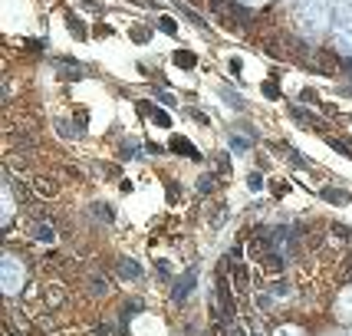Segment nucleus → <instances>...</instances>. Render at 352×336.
Returning <instances> with one entry per match:
<instances>
[{
  "instance_id": "7ed1b4c3",
  "label": "nucleus",
  "mask_w": 352,
  "mask_h": 336,
  "mask_svg": "<svg viewBox=\"0 0 352 336\" xmlns=\"http://www.w3.org/2000/svg\"><path fill=\"white\" fill-rule=\"evenodd\" d=\"M138 112H148V119H152V123H158V125H165V129L171 125L168 112H165V109H155L152 103H138Z\"/></svg>"
},
{
  "instance_id": "9d476101",
  "label": "nucleus",
  "mask_w": 352,
  "mask_h": 336,
  "mask_svg": "<svg viewBox=\"0 0 352 336\" xmlns=\"http://www.w3.org/2000/svg\"><path fill=\"white\" fill-rule=\"evenodd\" d=\"M175 63H178L182 70H191V66L198 63V56H195V53H188V50H178V53H175Z\"/></svg>"
},
{
  "instance_id": "423d86ee",
  "label": "nucleus",
  "mask_w": 352,
  "mask_h": 336,
  "mask_svg": "<svg viewBox=\"0 0 352 336\" xmlns=\"http://www.w3.org/2000/svg\"><path fill=\"white\" fill-rule=\"evenodd\" d=\"M336 313H339V320H352V287L342 293V297H339Z\"/></svg>"
},
{
  "instance_id": "ddd939ff",
  "label": "nucleus",
  "mask_w": 352,
  "mask_h": 336,
  "mask_svg": "<svg viewBox=\"0 0 352 336\" xmlns=\"http://www.w3.org/2000/svg\"><path fill=\"white\" fill-rule=\"evenodd\" d=\"M132 36H135V43H148V30H142V27H135Z\"/></svg>"
},
{
  "instance_id": "1a4fd4ad",
  "label": "nucleus",
  "mask_w": 352,
  "mask_h": 336,
  "mask_svg": "<svg viewBox=\"0 0 352 336\" xmlns=\"http://www.w3.org/2000/svg\"><path fill=\"white\" fill-rule=\"evenodd\" d=\"M171 149H175V152H182V155H188V158H198V149H195V145H188L184 138H171Z\"/></svg>"
},
{
  "instance_id": "0eeeda50",
  "label": "nucleus",
  "mask_w": 352,
  "mask_h": 336,
  "mask_svg": "<svg viewBox=\"0 0 352 336\" xmlns=\"http://www.w3.org/2000/svg\"><path fill=\"white\" fill-rule=\"evenodd\" d=\"M191 287H195V271H188V277H184L182 284H178V287H175V304H182L184 297H188V293H191Z\"/></svg>"
},
{
  "instance_id": "2eb2a0df",
  "label": "nucleus",
  "mask_w": 352,
  "mask_h": 336,
  "mask_svg": "<svg viewBox=\"0 0 352 336\" xmlns=\"http://www.w3.org/2000/svg\"><path fill=\"white\" fill-rule=\"evenodd\" d=\"M263 92H267V96H270V99H280V90H276L274 83H267V86H263Z\"/></svg>"
},
{
  "instance_id": "f257e3e1",
  "label": "nucleus",
  "mask_w": 352,
  "mask_h": 336,
  "mask_svg": "<svg viewBox=\"0 0 352 336\" xmlns=\"http://www.w3.org/2000/svg\"><path fill=\"white\" fill-rule=\"evenodd\" d=\"M300 23H303V30L307 33H322L326 30V0H303L300 3Z\"/></svg>"
},
{
  "instance_id": "f3484780",
  "label": "nucleus",
  "mask_w": 352,
  "mask_h": 336,
  "mask_svg": "<svg viewBox=\"0 0 352 336\" xmlns=\"http://www.w3.org/2000/svg\"><path fill=\"white\" fill-rule=\"evenodd\" d=\"M276 336H303V333H300V330H280Z\"/></svg>"
},
{
  "instance_id": "f8f14e48",
  "label": "nucleus",
  "mask_w": 352,
  "mask_h": 336,
  "mask_svg": "<svg viewBox=\"0 0 352 336\" xmlns=\"http://www.w3.org/2000/svg\"><path fill=\"white\" fill-rule=\"evenodd\" d=\"M36 191H40V198H53V185L50 182H36Z\"/></svg>"
},
{
  "instance_id": "a211bd4d",
  "label": "nucleus",
  "mask_w": 352,
  "mask_h": 336,
  "mask_svg": "<svg viewBox=\"0 0 352 336\" xmlns=\"http://www.w3.org/2000/svg\"><path fill=\"white\" fill-rule=\"evenodd\" d=\"M230 336H247V333L241 330V326H234V330H230Z\"/></svg>"
},
{
  "instance_id": "39448f33",
  "label": "nucleus",
  "mask_w": 352,
  "mask_h": 336,
  "mask_svg": "<svg viewBox=\"0 0 352 336\" xmlns=\"http://www.w3.org/2000/svg\"><path fill=\"white\" fill-rule=\"evenodd\" d=\"M322 198L329 204H349V191L346 188H322Z\"/></svg>"
},
{
  "instance_id": "6e6552de",
  "label": "nucleus",
  "mask_w": 352,
  "mask_h": 336,
  "mask_svg": "<svg viewBox=\"0 0 352 336\" xmlns=\"http://www.w3.org/2000/svg\"><path fill=\"white\" fill-rule=\"evenodd\" d=\"M119 271H122L125 280H138V277H142V267H138L135 260H122V264H119Z\"/></svg>"
},
{
  "instance_id": "20e7f679",
  "label": "nucleus",
  "mask_w": 352,
  "mask_h": 336,
  "mask_svg": "<svg viewBox=\"0 0 352 336\" xmlns=\"http://www.w3.org/2000/svg\"><path fill=\"white\" fill-rule=\"evenodd\" d=\"M336 46H339V53H346V56H352V23H339Z\"/></svg>"
},
{
  "instance_id": "4468645a",
  "label": "nucleus",
  "mask_w": 352,
  "mask_h": 336,
  "mask_svg": "<svg viewBox=\"0 0 352 336\" xmlns=\"http://www.w3.org/2000/svg\"><path fill=\"white\" fill-rule=\"evenodd\" d=\"M158 27H162L165 33H175V20H168V17H162V20H158Z\"/></svg>"
},
{
  "instance_id": "dca6fc26",
  "label": "nucleus",
  "mask_w": 352,
  "mask_h": 336,
  "mask_svg": "<svg viewBox=\"0 0 352 336\" xmlns=\"http://www.w3.org/2000/svg\"><path fill=\"white\" fill-rule=\"evenodd\" d=\"M230 145H234V152H247V142H244V138L234 136V142H230Z\"/></svg>"
},
{
  "instance_id": "9b49d317",
  "label": "nucleus",
  "mask_w": 352,
  "mask_h": 336,
  "mask_svg": "<svg viewBox=\"0 0 352 336\" xmlns=\"http://www.w3.org/2000/svg\"><path fill=\"white\" fill-rule=\"evenodd\" d=\"M33 234H36L40 241H53V238H56V234H53V231L46 228V224H36V231H33Z\"/></svg>"
},
{
  "instance_id": "f03ea898",
  "label": "nucleus",
  "mask_w": 352,
  "mask_h": 336,
  "mask_svg": "<svg viewBox=\"0 0 352 336\" xmlns=\"http://www.w3.org/2000/svg\"><path fill=\"white\" fill-rule=\"evenodd\" d=\"M23 280H27V274H23V264L7 254V258H3V291H7V293H16Z\"/></svg>"
}]
</instances>
